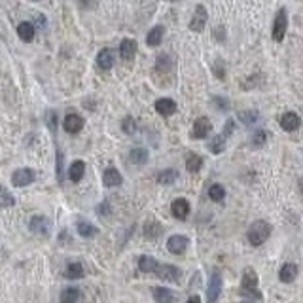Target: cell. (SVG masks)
<instances>
[{
	"instance_id": "6da1fadb",
	"label": "cell",
	"mask_w": 303,
	"mask_h": 303,
	"mask_svg": "<svg viewBox=\"0 0 303 303\" xmlns=\"http://www.w3.org/2000/svg\"><path fill=\"white\" fill-rule=\"evenodd\" d=\"M241 296L250 297V299H262L260 294V281L258 273L252 267H244L241 277Z\"/></svg>"
},
{
	"instance_id": "7a4b0ae2",
	"label": "cell",
	"mask_w": 303,
	"mask_h": 303,
	"mask_svg": "<svg viewBox=\"0 0 303 303\" xmlns=\"http://www.w3.org/2000/svg\"><path fill=\"white\" fill-rule=\"evenodd\" d=\"M271 231H273V228H271L269 222H265V220H256V222L249 228L246 239H249V242L252 244V246H260V244H263V242L269 239Z\"/></svg>"
},
{
	"instance_id": "3957f363",
	"label": "cell",
	"mask_w": 303,
	"mask_h": 303,
	"mask_svg": "<svg viewBox=\"0 0 303 303\" xmlns=\"http://www.w3.org/2000/svg\"><path fill=\"white\" fill-rule=\"evenodd\" d=\"M288 31V15H286V10L281 8L277 12L275 19H273V31H271V36L275 42H283L284 40V34Z\"/></svg>"
},
{
	"instance_id": "277c9868",
	"label": "cell",
	"mask_w": 303,
	"mask_h": 303,
	"mask_svg": "<svg viewBox=\"0 0 303 303\" xmlns=\"http://www.w3.org/2000/svg\"><path fill=\"white\" fill-rule=\"evenodd\" d=\"M154 275L159 277L161 281H167V283H180L182 271H180V267L171 265V263H157Z\"/></svg>"
},
{
	"instance_id": "5b68a950",
	"label": "cell",
	"mask_w": 303,
	"mask_h": 303,
	"mask_svg": "<svg viewBox=\"0 0 303 303\" xmlns=\"http://www.w3.org/2000/svg\"><path fill=\"white\" fill-rule=\"evenodd\" d=\"M207 21H209V12H207V8L203 6V4H197L196 12H194V17L189 21V31L191 33H201L205 25H207Z\"/></svg>"
},
{
	"instance_id": "8992f818",
	"label": "cell",
	"mask_w": 303,
	"mask_h": 303,
	"mask_svg": "<svg viewBox=\"0 0 303 303\" xmlns=\"http://www.w3.org/2000/svg\"><path fill=\"white\" fill-rule=\"evenodd\" d=\"M212 131V121L207 118V116H201V118H197L194 121V127H191V139H207L209 133Z\"/></svg>"
},
{
	"instance_id": "52a82bcc",
	"label": "cell",
	"mask_w": 303,
	"mask_h": 303,
	"mask_svg": "<svg viewBox=\"0 0 303 303\" xmlns=\"http://www.w3.org/2000/svg\"><path fill=\"white\" fill-rule=\"evenodd\" d=\"M220 292H222V275L214 271L209 279V286H207V301L214 303L218 301L220 297Z\"/></svg>"
},
{
	"instance_id": "ba28073f",
	"label": "cell",
	"mask_w": 303,
	"mask_h": 303,
	"mask_svg": "<svg viewBox=\"0 0 303 303\" xmlns=\"http://www.w3.org/2000/svg\"><path fill=\"white\" fill-rule=\"evenodd\" d=\"M188 244H189V239L186 235H171L167 239L169 252H173V254H176V256L184 254L186 249H188Z\"/></svg>"
},
{
	"instance_id": "9c48e42d",
	"label": "cell",
	"mask_w": 303,
	"mask_h": 303,
	"mask_svg": "<svg viewBox=\"0 0 303 303\" xmlns=\"http://www.w3.org/2000/svg\"><path fill=\"white\" fill-rule=\"evenodd\" d=\"M34 182V171L33 169H17L14 175H12V184L17 188H25L29 184Z\"/></svg>"
},
{
	"instance_id": "30bf717a",
	"label": "cell",
	"mask_w": 303,
	"mask_h": 303,
	"mask_svg": "<svg viewBox=\"0 0 303 303\" xmlns=\"http://www.w3.org/2000/svg\"><path fill=\"white\" fill-rule=\"evenodd\" d=\"M63 129L67 131L68 135H76L84 129V118L78 114H67L63 120Z\"/></svg>"
},
{
	"instance_id": "8fae6325",
	"label": "cell",
	"mask_w": 303,
	"mask_h": 303,
	"mask_svg": "<svg viewBox=\"0 0 303 303\" xmlns=\"http://www.w3.org/2000/svg\"><path fill=\"white\" fill-rule=\"evenodd\" d=\"M29 228H31V231L38 233V235H47V233H49V228H51V222L47 220L46 216L38 214V216H33V218H31Z\"/></svg>"
},
{
	"instance_id": "7c38bea8",
	"label": "cell",
	"mask_w": 303,
	"mask_h": 303,
	"mask_svg": "<svg viewBox=\"0 0 303 303\" xmlns=\"http://www.w3.org/2000/svg\"><path fill=\"white\" fill-rule=\"evenodd\" d=\"M301 125V118L296 114V112H284L281 116V127L286 131V133H292V131H297Z\"/></svg>"
},
{
	"instance_id": "4fadbf2b",
	"label": "cell",
	"mask_w": 303,
	"mask_h": 303,
	"mask_svg": "<svg viewBox=\"0 0 303 303\" xmlns=\"http://www.w3.org/2000/svg\"><path fill=\"white\" fill-rule=\"evenodd\" d=\"M155 112L163 118H169V116H173L176 112V102L173 99H167V97H163V99H157L155 101Z\"/></svg>"
},
{
	"instance_id": "5bb4252c",
	"label": "cell",
	"mask_w": 303,
	"mask_h": 303,
	"mask_svg": "<svg viewBox=\"0 0 303 303\" xmlns=\"http://www.w3.org/2000/svg\"><path fill=\"white\" fill-rule=\"evenodd\" d=\"M171 212H173V216H175L176 220H186L189 216V212H191V207H189V203L186 199H176L171 205Z\"/></svg>"
},
{
	"instance_id": "9a60e30c",
	"label": "cell",
	"mask_w": 303,
	"mask_h": 303,
	"mask_svg": "<svg viewBox=\"0 0 303 303\" xmlns=\"http://www.w3.org/2000/svg\"><path fill=\"white\" fill-rule=\"evenodd\" d=\"M297 273H299V269H297L296 263H284L283 267H281V271H279V279H281V283L288 284V283H294L296 281Z\"/></svg>"
},
{
	"instance_id": "2e32d148",
	"label": "cell",
	"mask_w": 303,
	"mask_h": 303,
	"mask_svg": "<svg viewBox=\"0 0 303 303\" xmlns=\"http://www.w3.org/2000/svg\"><path fill=\"white\" fill-rule=\"evenodd\" d=\"M123 178H121L120 171L116 167H108L104 173H102V184L106 186V188H116V186H120Z\"/></svg>"
},
{
	"instance_id": "e0dca14e",
	"label": "cell",
	"mask_w": 303,
	"mask_h": 303,
	"mask_svg": "<svg viewBox=\"0 0 303 303\" xmlns=\"http://www.w3.org/2000/svg\"><path fill=\"white\" fill-rule=\"evenodd\" d=\"M97 67L101 68V70H110V68L114 67V51L112 49H101L99 55H97Z\"/></svg>"
},
{
	"instance_id": "ac0fdd59",
	"label": "cell",
	"mask_w": 303,
	"mask_h": 303,
	"mask_svg": "<svg viewBox=\"0 0 303 303\" xmlns=\"http://www.w3.org/2000/svg\"><path fill=\"white\" fill-rule=\"evenodd\" d=\"M120 55L123 61H133V57L136 55V42L133 38H125L120 44Z\"/></svg>"
},
{
	"instance_id": "d6986e66",
	"label": "cell",
	"mask_w": 303,
	"mask_h": 303,
	"mask_svg": "<svg viewBox=\"0 0 303 303\" xmlns=\"http://www.w3.org/2000/svg\"><path fill=\"white\" fill-rule=\"evenodd\" d=\"M17 34H19V38L23 42H33L34 40V25L31 21H23L17 25Z\"/></svg>"
},
{
	"instance_id": "ffe728a7",
	"label": "cell",
	"mask_w": 303,
	"mask_h": 303,
	"mask_svg": "<svg viewBox=\"0 0 303 303\" xmlns=\"http://www.w3.org/2000/svg\"><path fill=\"white\" fill-rule=\"evenodd\" d=\"M65 277L70 279V281H76V279H84L86 277V269H84V265L80 262H72L67 265V269H65Z\"/></svg>"
},
{
	"instance_id": "44dd1931",
	"label": "cell",
	"mask_w": 303,
	"mask_h": 303,
	"mask_svg": "<svg viewBox=\"0 0 303 303\" xmlns=\"http://www.w3.org/2000/svg\"><path fill=\"white\" fill-rule=\"evenodd\" d=\"M157 260H155L154 256H141L139 258V269L142 271V273H148V275H154L155 267H157Z\"/></svg>"
},
{
	"instance_id": "7402d4cb",
	"label": "cell",
	"mask_w": 303,
	"mask_h": 303,
	"mask_svg": "<svg viewBox=\"0 0 303 303\" xmlns=\"http://www.w3.org/2000/svg\"><path fill=\"white\" fill-rule=\"evenodd\" d=\"M86 175V163L84 161H74L68 167V178L70 182H80Z\"/></svg>"
},
{
	"instance_id": "603a6c76",
	"label": "cell",
	"mask_w": 303,
	"mask_h": 303,
	"mask_svg": "<svg viewBox=\"0 0 303 303\" xmlns=\"http://www.w3.org/2000/svg\"><path fill=\"white\" fill-rule=\"evenodd\" d=\"M163 34H165V29L161 27V25H157V27H154L152 31L148 33V36H146V44H148L150 47H155L159 46L163 42Z\"/></svg>"
},
{
	"instance_id": "cb8c5ba5",
	"label": "cell",
	"mask_w": 303,
	"mask_h": 303,
	"mask_svg": "<svg viewBox=\"0 0 303 303\" xmlns=\"http://www.w3.org/2000/svg\"><path fill=\"white\" fill-rule=\"evenodd\" d=\"M129 161L133 163V165H146V163H148V150H144V148L131 150Z\"/></svg>"
},
{
	"instance_id": "d4e9b609",
	"label": "cell",
	"mask_w": 303,
	"mask_h": 303,
	"mask_svg": "<svg viewBox=\"0 0 303 303\" xmlns=\"http://www.w3.org/2000/svg\"><path fill=\"white\" fill-rule=\"evenodd\" d=\"M76 229H78V233H80L81 237H86V239H89V237H95L97 235V231L99 229L95 228L91 222H86V220H78V224H76Z\"/></svg>"
},
{
	"instance_id": "484cf974",
	"label": "cell",
	"mask_w": 303,
	"mask_h": 303,
	"mask_svg": "<svg viewBox=\"0 0 303 303\" xmlns=\"http://www.w3.org/2000/svg\"><path fill=\"white\" fill-rule=\"evenodd\" d=\"M161 233H163L161 224H157L155 220L146 222V226H144V237H146V239H157Z\"/></svg>"
},
{
	"instance_id": "4316f807",
	"label": "cell",
	"mask_w": 303,
	"mask_h": 303,
	"mask_svg": "<svg viewBox=\"0 0 303 303\" xmlns=\"http://www.w3.org/2000/svg\"><path fill=\"white\" fill-rule=\"evenodd\" d=\"M154 299L157 303H167V301H175L176 296L169 288H155L154 290Z\"/></svg>"
},
{
	"instance_id": "83f0119b",
	"label": "cell",
	"mask_w": 303,
	"mask_h": 303,
	"mask_svg": "<svg viewBox=\"0 0 303 303\" xmlns=\"http://www.w3.org/2000/svg\"><path fill=\"white\" fill-rule=\"evenodd\" d=\"M226 141H228V139H226L222 133H220V135H216L214 139L209 142V150L212 152V154H216V155L222 154L224 148H226Z\"/></svg>"
},
{
	"instance_id": "f1b7e54d",
	"label": "cell",
	"mask_w": 303,
	"mask_h": 303,
	"mask_svg": "<svg viewBox=\"0 0 303 303\" xmlns=\"http://www.w3.org/2000/svg\"><path fill=\"white\" fill-rule=\"evenodd\" d=\"M203 167V157L197 154H189L188 159H186V169H188L189 173H197V171H201Z\"/></svg>"
},
{
	"instance_id": "f546056e",
	"label": "cell",
	"mask_w": 303,
	"mask_h": 303,
	"mask_svg": "<svg viewBox=\"0 0 303 303\" xmlns=\"http://www.w3.org/2000/svg\"><path fill=\"white\" fill-rule=\"evenodd\" d=\"M15 205V197L6 188H0V209H10Z\"/></svg>"
},
{
	"instance_id": "4dcf8cb0",
	"label": "cell",
	"mask_w": 303,
	"mask_h": 303,
	"mask_svg": "<svg viewBox=\"0 0 303 303\" xmlns=\"http://www.w3.org/2000/svg\"><path fill=\"white\" fill-rule=\"evenodd\" d=\"M237 118L241 121H244L246 125H252V123H256L258 118H260V114H258V110H241L239 114H237Z\"/></svg>"
},
{
	"instance_id": "1f68e13d",
	"label": "cell",
	"mask_w": 303,
	"mask_h": 303,
	"mask_svg": "<svg viewBox=\"0 0 303 303\" xmlns=\"http://www.w3.org/2000/svg\"><path fill=\"white\" fill-rule=\"evenodd\" d=\"M81 297V292L78 288H65L63 292H61V301H78Z\"/></svg>"
},
{
	"instance_id": "d6a6232c",
	"label": "cell",
	"mask_w": 303,
	"mask_h": 303,
	"mask_svg": "<svg viewBox=\"0 0 303 303\" xmlns=\"http://www.w3.org/2000/svg\"><path fill=\"white\" fill-rule=\"evenodd\" d=\"M176 178H178V173L173 171V169H167V171L157 173V182H159V184H173V182H176Z\"/></svg>"
},
{
	"instance_id": "836d02e7",
	"label": "cell",
	"mask_w": 303,
	"mask_h": 303,
	"mask_svg": "<svg viewBox=\"0 0 303 303\" xmlns=\"http://www.w3.org/2000/svg\"><path fill=\"white\" fill-rule=\"evenodd\" d=\"M209 197L216 203L224 201V197H226V189H224V186H220V184H212V186L209 188Z\"/></svg>"
},
{
	"instance_id": "e575fe53",
	"label": "cell",
	"mask_w": 303,
	"mask_h": 303,
	"mask_svg": "<svg viewBox=\"0 0 303 303\" xmlns=\"http://www.w3.org/2000/svg\"><path fill=\"white\" fill-rule=\"evenodd\" d=\"M169 68H171V57H169L167 53L157 55V59H155V70H157V72H165V74H167Z\"/></svg>"
},
{
	"instance_id": "d590c367",
	"label": "cell",
	"mask_w": 303,
	"mask_h": 303,
	"mask_svg": "<svg viewBox=\"0 0 303 303\" xmlns=\"http://www.w3.org/2000/svg\"><path fill=\"white\" fill-rule=\"evenodd\" d=\"M265 142H267V131L258 129L256 133L252 135V144H254V146H258V148H262Z\"/></svg>"
},
{
	"instance_id": "8d00e7d4",
	"label": "cell",
	"mask_w": 303,
	"mask_h": 303,
	"mask_svg": "<svg viewBox=\"0 0 303 303\" xmlns=\"http://www.w3.org/2000/svg\"><path fill=\"white\" fill-rule=\"evenodd\" d=\"M135 125H136V121L131 118V116H127L125 120H123V123H121V127H123V131L127 133V135H133L135 133Z\"/></svg>"
},
{
	"instance_id": "74e56055",
	"label": "cell",
	"mask_w": 303,
	"mask_h": 303,
	"mask_svg": "<svg viewBox=\"0 0 303 303\" xmlns=\"http://www.w3.org/2000/svg\"><path fill=\"white\" fill-rule=\"evenodd\" d=\"M212 72H214V74L218 76L220 80H224V78H226V68H224V61L222 59H218L214 65H212Z\"/></svg>"
},
{
	"instance_id": "f35d334b",
	"label": "cell",
	"mask_w": 303,
	"mask_h": 303,
	"mask_svg": "<svg viewBox=\"0 0 303 303\" xmlns=\"http://www.w3.org/2000/svg\"><path fill=\"white\" fill-rule=\"evenodd\" d=\"M46 116H47V125H49V129L55 133V129H57V114H55L53 110H49Z\"/></svg>"
},
{
	"instance_id": "ab89813d",
	"label": "cell",
	"mask_w": 303,
	"mask_h": 303,
	"mask_svg": "<svg viewBox=\"0 0 303 303\" xmlns=\"http://www.w3.org/2000/svg\"><path fill=\"white\" fill-rule=\"evenodd\" d=\"M233 131H235V121L233 120H228V123L224 125V131H222V135L228 139V136H231L233 135Z\"/></svg>"
},
{
	"instance_id": "60d3db41",
	"label": "cell",
	"mask_w": 303,
	"mask_h": 303,
	"mask_svg": "<svg viewBox=\"0 0 303 303\" xmlns=\"http://www.w3.org/2000/svg\"><path fill=\"white\" fill-rule=\"evenodd\" d=\"M212 102H214V104H218V108H220V110H229V101H228V99L214 97V99H212Z\"/></svg>"
},
{
	"instance_id": "b9f144b4",
	"label": "cell",
	"mask_w": 303,
	"mask_h": 303,
	"mask_svg": "<svg viewBox=\"0 0 303 303\" xmlns=\"http://www.w3.org/2000/svg\"><path fill=\"white\" fill-rule=\"evenodd\" d=\"M97 212H99L101 216H108V214H110V205H108L106 201L101 203V205L97 207Z\"/></svg>"
},
{
	"instance_id": "7bdbcfd3",
	"label": "cell",
	"mask_w": 303,
	"mask_h": 303,
	"mask_svg": "<svg viewBox=\"0 0 303 303\" xmlns=\"http://www.w3.org/2000/svg\"><path fill=\"white\" fill-rule=\"evenodd\" d=\"M34 19H36V25H38V29H46V19L42 17V14H34Z\"/></svg>"
},
{
	"instance_id": "ee69618b",
	"label": "cell",
	"mask_w": 303,
	"mask_h": 303,
	"mask_svg": "<svg viewBox=\"0 0 303 303\" xmlns=\"http://www.w3.org/2000/svg\"><path fill=\"white\" fill-rule=\"evenodd\" d=\"M224 33H226V31H224V27H218L216 29V38H218V40H224Z\"/></svg>"
},
{
	"instance_id": "f6af8a7d",
	"label": "cell",
	"mask_w": 303,
	"mask_h": 303,
	"mask_svg": "<svg viewBox=\"0 0 303 303\" xmlns=\"http://www.w3.org/2000/svg\"><path fill=\"white\" fill-rule=\"evenodd\" d=\"M188 301L189 303H199V301H201V297H199V296H189Z\"/></svg>"
},
{
	"instance_id": "bcb514c9",
	"label": "cell",
	"mask_w": 303,
	"mask_h": 303,
	"mask_svg": "<svg viewBox=\"0 0 303 303\" xmlns=\"http://www.w3.org/2000/svg\"><path fill=\"white\" fill-rule=\"evenodd\" d=\"M169 2H180V0H169Z\"/></svg>"
},
{
	"instance_id": "7dc6e473",
	"label": "cell",
	"mask_w": 303,
	"mask_h": 303,
	"mask_svg": "<svg viewBox=\"0 0 303 303\" xmlns=\"http://www.w3.org/2000/svg\"><path fill=\"white\" fill-rule=\"evenodd\" d=\"M34 2H38V0H34Z\"/></svg>"
}]
</instances>
